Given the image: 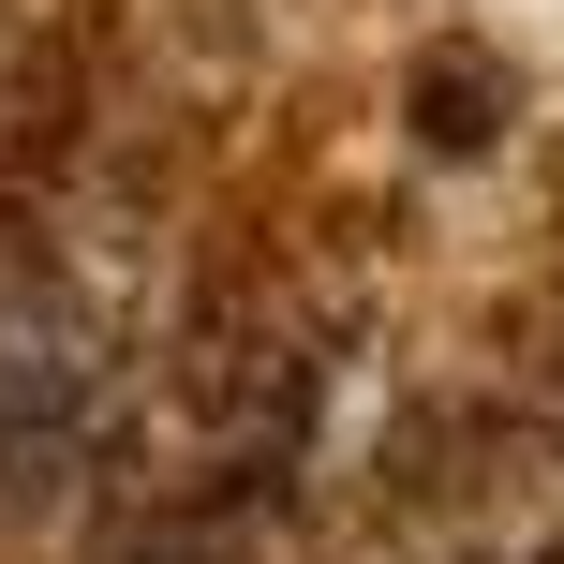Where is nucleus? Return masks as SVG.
Segmentation results:
<instances>
[{"instance_id":"f257e3e1","label":"nucleus","mask_w":564,"mask_h":564,"mask_svg":"<svg viewBox=\"0 0 564 564\" xmlns=\"http://www.w3.org/2000/svg\"><path fill=\"white\" fill-rule=\"evenodd\" d=\"M401 119H416V149L476 164V149H506V119H520V59L490 45V30H431V45L401 59Z\"/></svg>"}]
</instances>
